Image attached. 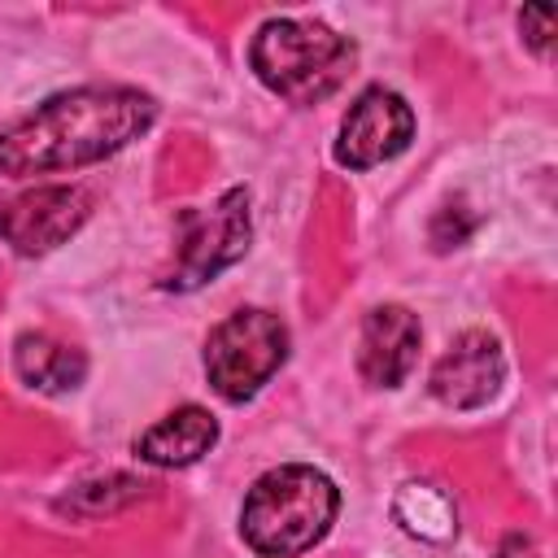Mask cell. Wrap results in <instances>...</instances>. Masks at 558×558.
<instances>
[{"label": "cell", "mask_w": 558, "mask_h": 558, "mask_svg": "<svg viewBox=\"0 0 558 558\" xmlns=\"http://www.w3.org/2000/svg\"><path fill=\"white\" fill-rule=\"evenodd\" d=\"M157 118V100L140 87H74L35 105L0 131V174L31 179L78 170L140 140Z\"/></svg>", "instance_id": "obj_1"}, {"label": "cell", "mask_w": 558, "mask_h": 558, "mask_svg": "<svg viewBox=\"0 0 558 558\" xmlns=\"http://www.w3.org/2000/svg\"><path fill=\"white\" fill-rule=\"evenodd\" d=\"M340 514V488L301 462L275 466L253 480L240 506V536L262 558H296L314 549Z\"/></svg>", "instance_id": "obj_2"}, {"label": "cell", "mask_w": 558, "mask_h": 558, "mask_svg": "<svg viewBox=\"0 0 558 558\" xmlns=\"http://www.w3.org/2000/svg\"><path fill=\"white\" fill-rule=\"evenodd\" d=\"M248 65L275 96L292 105H318L344 83L353 65V44L323 22L270 17L248 44Z\"/></svg>", "instance_id": "obj_3"}, {"label": "cell", "mask_w": 558, "mask_h": 558, "mask_svg": "<svg viewBox=\"0 0 558 558\" xmlns=\"http://www.w3.org/2000/svg\"><path fill=\"white\" fill-rule=\"evenodd\" d=\"M288 357V327L270 310H235L205 340V375L222 401H248Z\"/></svg>", "instance_id": "obj_4"}, {"label": "cell", "mask_w": 558, "mask_h": 558, "mask_svg": "<svg viewBox=\"0 0 558 558\" xmlns=\"http://www.w3.org/2000/svg\"><path fill=\"white\" fill-rule=\"evenodd\" d=\"M248 240H253L248 192L244 187H227L209 209H192L183 218L179 257H174V270L161 279V288L192 292V288L209 283L218 270L235 266L248 253Z\"/></svg>", "instance_id": "obj_5"}, {"label": "cell", "mask_w": 558, "mask_h": 558, "mask_svg": "<svg viewBox=\"0 0 558 558\" xmlns=\"http://www.w3.org/2000/svg\"><path fill=\"white\" fill-rule=\"evenodd\" d=\"M92 218V192L78 183H52L0 205V244L22 257L52 253Z\"/></svg>", "instance_id": "obj_6"}, {"label": "cell", "mask_w": 558, "mask_h": 558, "mask_svg": "<svg viewBox=\"0 0 558 558\" xmlns=\"http://www.w3.org/2000/svg\"><path fill=\"white\" fill-rule=\"evenodd\" d=\"M410 140H414V109L388 87H366L340 118L336 161L349 170H371L405 153Z\"/></svg>", "instance_id": "obj_7"}, {"label": "cell", "mask_w": 558, "mask_h": 558, "mask_svg": "<svg viewBox=\"0 0 558 558\" xmlns=\"http://www.w3.org/2000/svg\"><path fill=\"white\" fill-rule=\"evenodd\" d=\"M506 357L488 331H462L432 366L427 388L449 410H480L501 392Z\"/></svg>", "instance_id": "obj_8"}, {"label": "cell", "mask_w": 558, "mask_h": 558, "mask_svg": "<svg viewBox=\"0 0 558 558\" xmlns=\"http://www.w3.org/2000/svg\"><path fill=\"white\" fill-rule=\"evenodd\" d=\"M418 344H423L418 314H410L405 305H375L362 318V336H357V371H362V379L375 384V388L405 384V375L418 362Z\"/></svg>", "instance_id": "obj_9"}, {"label": "cell", "mask_w": 558, "mask_h": 558, "mask_svg": "<svg viewBox=\"0 0 558 558\" xmlns=\"http://www.w3.org/2000/svg\"><path fill=\"white\" fill-rule=\"evenodd\" d=\"M214 440H218V418L205 405H179L135 440V453L153 466H192L214 449Z\"/></svg>", "instance_id": "obj_10"}, {"label": "cell", "mask_w": 558, "mask_h": 558, "mask_svg": "<svg viewBox=\"0 0 558 558\" xmlns=\"http://www.w3.org/2000/svg\"><path fill=\"white\" fill-rule=\"evenodd\" d=\"M13 371L22 384L39 388V392H70L83 384L87 375V357L44 331H26L13 344Z\"/></svg>", "instance_id": "obj_11"}, {"label": "cell", "mask_w": 558, "mask_h": 558, "mask_svg": "<svg viewBox=\"0 0 558 558\" xmlns=\"http://www.w3.org/2000/svg\"><path fill=\"white\" fill-rule=\"evenodd\" d=\"M392 514H397V523H401L410 536H418V541H449V536L458 532V510H453V501H449L440 488H432V484H405V488L397 493V501H392Z\"/></svg>", "instance_id": "obj_12"}, {"label": "cell", "mask_w": 558, "mask_h": 558, "mask_svg": "<svg viewBox=\"0 0 558 558\" xmlns=\"http://www.w3.org/2000/svg\"><path fill=\"white\" fill-rule=\"evenodd\" d=\"M519 31H523L532 52L549 57V48H554V9H523L519 13Z\"/></svg>", "instance_id": "obj_13"}]
</instances>
